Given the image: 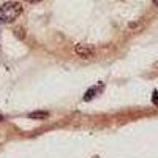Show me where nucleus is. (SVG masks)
<instances>
[{
    "label": "nucleus",
    "instance_id": "obj_1",
    "mask_svg": "<svg viewBox=\"0 0 158 158\" xmlns=\"http://www.w3.org/2000/svg\"><path fill=\"white\" fill-rule=\"evenodd\" d=\"M22 6L18 2H6L0 8V22H13L21 16Z\"/></svg>",
    "mask_w": 158,
    "mask_h": 158
},
{
    "label": "nucleus",
    "instance_id": "obj_2",
    "mask_svg": "<svg viewBox=\"0 0 158 158\" xmlns=\"http://www.w3.org/2000/svg\"><path fill=\"white\" fill-rule=\"evenodd\" d=\"M74 54L77 57H82V59H90L95 56V49L92 46H85V44H76L74 46Z\"/></svg>",
    "mask_w": 158,
    "mask_h": 158
},
{
    "label": "nucleus",
    "instance_id": "obj_3",
    "mask_svg": "<svg viewBox=\"0 0 158 158\" xmlns=\"http://www.w3.org/2000/svg\"><path fill=\"white\" fill-rule=\"evenodd\" d=\"M48 117H49V112L46 111H36V112L29 114V118H32V120H46Z\"/></svg>",
    "mask_w": 158,
    "mask_h": 158
},
{
    "label": "nucleus",
    "instance_id": "obj_4",
    "mask_svg": "<svg viewBox=\"0 0 158 158\" xmlns=\"http://www.w3.org/2000/svg\"><path fill=\"white\" fill-rule=\"evenodd\" d=\"M103 89V85H98V87H92L90 90H87L85 92V97H84V101H90L92 98H94L97 94H98V92Z\"/></svg>",
    "mask_w": 158,
    "mask_h": 158
},
{
    "label": "nucleus",
    "instance_id": "obj_5",
    "mask_svg": "<svg viewBox=\"0 0 158 158\" xmlns=\"http://www.w3.org/2000/svg\"><path fill=\"white\" fill-rule=\"evenodd\" d=\"M152 103L155 104V106H158V92L156 90L153 92V95H152Z\"/></svg>",
    "mask_w": 158,
    "mask_h": 158
},
{
    "label": "nucleus",
    "instance_id": "obj_6",
    "mask_svg": "<svg viewBox=\"0 0 158 158\" xmlns=\"http://www.w3.org/2000/svg\"><path fill=\"white\" fill-rule=\"evenodd\" d=\"M25 2H29V3H40L41 0H25Z\"/></svg>",
    "mask_w": 158,
    "mask_h": 158
},
{
    "label": "nucleus",
    "instance_id": "obj_7",
    "mask_svg": "<svg viewBox=\"0 0 158 158\" xmlns=\"http://www.w3.org/2000/svg\"><path fill=\"white\" fill-rule=\"evenodd\" d=\"M152 2H153V5H156V6H158V0H152Z\"/></svg>",
    "mask_w": 158,
    "mask_h": 158
},
{
    "label": "nucleus",
    "instance_id": "obj_8",
    "mask_svg": "<svg viewBox=\"0 0 158 158\" xmlns=\"http://www.w3.org/2000/svg\"><path fill=\"white\" fill-rule=\"evenodd\" d=\"M156 68H158V63H156Z\"/></svg>",
    "mask_w": 158,
    "mask_h": 158
}]
</instances>
